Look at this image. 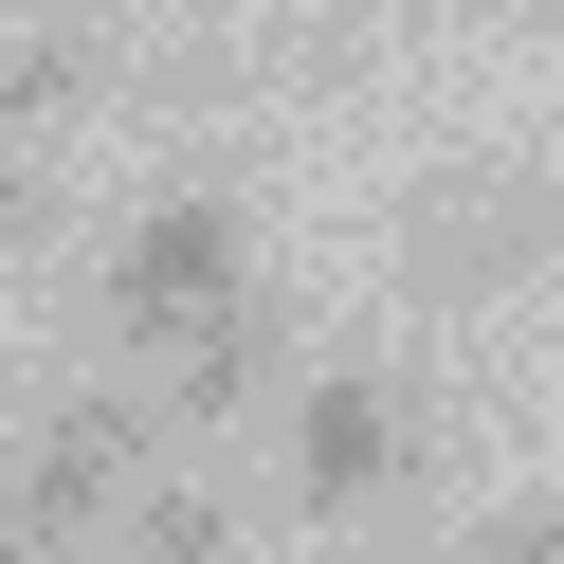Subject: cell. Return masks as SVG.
I'll return each instance as SVG.
<instances>
[{
	"label": "cell",
	"mask_w": 564,
	"mask_h": 564,
	"mask_svg": "<svg viewBox=\"0 0 564 564\" xmlns=\"http://www.w3.org/2000/svg\"><path fill=\"white\" fill-rule=\"evenodd\" d=\"M147 455H164L147 382H74V401H55L37 437H0V564H91Z\"/></svg>",
	"instance_id": "obj_1"
},
{
	"label": "cell",
	"mask_w": 564,
	"mask_h": 564,
	"mask_svg": "<svg viewBox=\"0 0 564 564\" xmlns=\"http://www.w3.org/2000/svg\"><path fill=\"white\" fill-rule=\"evenodd\" d=\"M564 273V164H437L401 200V292L419 310H510Z\"/></svg>",
	"instance_id": "obj_2"
},
{
	"label": "cell",
	"mask_w": 564,
	"mask_h": 564,
	"mask_svg": "<svg viewBox=\"0 0 564 564\" xmlns=\"http://www.w3.org/2000/svg\"><path fill=\"white\" fill-rule=\"evenodd\" d=\"M256 292V219H237L219 183H164V200H128V237H110V346L128 365H164V346L200 328V310H237Z\"/></svg>",
	"instance_id": "obj_3"
},
{
	"label": "cell",
	"mask_w": 564,
	"mask_h": 564,
	"mask_svg": "<svg viewBox=\"0 0 564 564\" xmlns=\"http://www.w3.org/2000/svg\"><path fill=\"white\" fill-rule=\"evenodd\" d=\"M401 474H419V382L401 365H310L292 401H273V491H292V528L382 510Z\"/></svg>",
	"instance_id": "obj_4"
},
{
	"label": "cell",
	"mask_w": 564,
	"mask_h": 564,
	"mask_svg": "<svg viewBox=\"0 0 564 564\" xmlns=\"http://www.w3.org/2000/svg\"><path fill=\"white\" fill-rule=\"evenodd\" d=\"M273 382H292V346H273V310L237 292V310H200V328L147 365V419H164V437H219V419H256Z\"/></svg>",
	"instance_id": "obj_5"
},
{
	"label": "cell",
	"mask_w": 564,
	"mask_h": 564,
	"mask_svg": "<svg viewBox=\"0 0 564 564\" xmlns=\"http://www.w3.org/2000/svg\"><path fill=\"white\" fill-rule=\"evenodd\" d=\"M91 564H237V491L200 474V455H147L128 474V510H110V546Z\"/></svg>",
	"instance_id": "obj_6"
},
{
	"label": "cell",
	"mask_w": 564,
	"mask_h": 564,
	"mask_svg": "<svg viewBox=\"0 0 564 564\" xmlns=\"http://www.w3.org/2000/svg\"><path fill=\"white\" fill-rule=\"evenodd\" d=\"M74 91H91V19H37V37L0 55V164L55 147V110H74Z\"/></svg>",
	"instance_id": "obj_7"
},
{
	"label": "cell",
	"mask_w": 564,
	"mask_h": 564,
	"mask_svg": "<svg viewBox=\"0 0 564 564\" xmlns=\"http://www.w3.org/2000/svg\"><path fill=\"white\" fill-rule=\"evenodd\" d=\"M437 564H564V491H510V510H474Z\"/></svg>",
	"instance_id": "obj_8"
},
{
	"label": "cell",
	"mask_w": 564,
	"mask_h": 564,
	"mask_svg": "<svg viewBox=\"0 0 564 564\" xmlns=\"http://www.w3.org/2000/svg\"><path fill=\"white\" fill-rule=\"evenodd\" d=\"M37 237H55V183H37V147H19L0 164V256H37Z\"/></svg>",
	"instance_id": "obj_9"
},
{
	"label": "cell",
	"mask_w": 564,
	"mask_h": 564,
	"mask_svg": "<svg viewBox=\"0 0 564 564\" xmlns=\"http://www.w3.org/2000/svg\"><path fill=\"white\" fill-rule=\"evenodd\" d=\"M37 19H110V0H37Z\"/></svg>",
	"instance_id": "obj_10"
}]
</instances>
